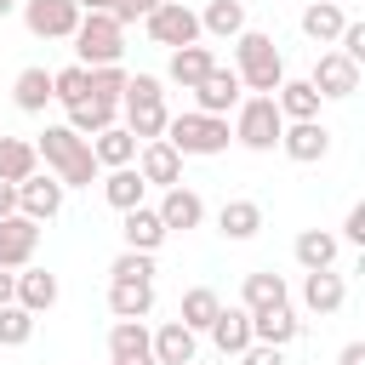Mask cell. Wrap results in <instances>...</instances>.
Returning a JSON list of instances; mask_svg holds the SVG:
<instances>
[{
    "label": "cell",
    "mask_w": 365,
    "mask_h": 365,
    "mask_svg": "<svg viewBox=\"0 0 365 365\" xmlns=\"http://www.w3.org/2000/svg\"><path fill=\"white\" fill-rule=\"evenodd\" d=\"M234 74H240V86H245V91L274 97V91H279V80H285V57H279L274 34H262V29L234 34Z\"/></svg>",
    "instance_id": "obj_1"
},
{
    "label": "cell",
    "mask_w": 365,
    "mask_h": 365,
    "mask_svg": "<svg viewBox=\"0 0 365 365\" xmlns=\"http://www.w3.org/2000/svg\"><path fill=\"white\" fill-rule=\"evenodd\" d=\"M34 154L51 165V177H57L63 188H91V182H97L91 143H86V137H74L68 125H46V131H40V143H34Z\"/></svg>",
    "instance_id": "obj_2"
},
{
    "label": "cell",
    "mask_w": 365,
    "mask_h": 365,
    "mask_svg": "<svg viewBox=\"0 0 365 365\" xmlns=\"http://www.w3.org/2000/svg\"><path fill=\"white\" fill-rule=\"evenodd\" d=\"M120 114H125V131H131L137 143H154V137H165V120H171V108H165V91H160V80H154V74H131V80H125V91H120Z\"/></svg>",
    "instance_id": "obj_3"
},
{
    "label": "cell",
    "mask_w": 365,
    "mask_h": 365,
    "mask_svg": "<svg viewBox=\"0 0 365 365\" xmlns=\"http://www.w3.org/2000/svg\"><path fill=\"white\" fill-rule=\"evenodd\" d=\"M165 143H171L182 160L222 154V148H228V120H217V114H200V108H188V114H171V120H165Z\"/></svg>",
    "instance_id": "obj_4"
},
{
    "label": "cell",
    "mask_w": 365,
    "mask_h": 365,
    "mask_svg": "<svg viewBox=\"0 0 365 365\" xmlns=\"http://www.w3.org/2000/svg\"><path fill=\"white\" fill-rule=\"evenodd\" d=\"M74 57H80V68H108V63H120V57H125V29H120L108 11H80Z\"/></svg>",
    "instance_id": "obj_5"
},
{
    "label": "cell",
    "mask_w": 365,
    "mask_h": 365,
    "mask_svg": "<svg viewBox=\"0 0 365 365\" xmlns=\"http://www.w3.org/2000/svg\"><path fill=\"white\" fill-rule=\"evenodd\" d=\"M279 131H285V120H279V108H274V97H240V108H234V143H245L251 154H268V148H279Z\"/></svg>",
    "instance_id": "obj_6"
},
{
    "label": "cell",
    "mask_w": 365,
    "mask_h": 365,
    "mask_svg": "<svg viewBox=\"0 0 365 365\" xmlns=\"http://www.w3.org/2000/svg\"><path fill=\"white\" fill-rule=\"evenodd\" d=\"M148 40L165 46V51H182V46H200V11L182 6V0H160L148 17H143Z\"/></svg>",
    "instance_id": "obj_7"
},
{
    "label": "cell",
    "mask_w": 365,
    "mask_h": 365,
    "mask_svg": "<svg viewBox=\"0 0 365 365\" xmlns=\"http://www.w3.org/2000/svg\"><path fill=\"white\" fill-rule=\"evenodd\" d=\"M17 11H23L34 40H74V29H80V6L74 0H23Z\"/></svg>",
    "instance_id": "obj_8"
},
{
    "label": "cell",
    "mask_w": 365,
    "mask_h": 365,
    "mask_svg": "<svg viewBox=\"0 0 365 365\" xmlns=\"http://www.w3.org/2000/svg\"><path fill=\"white\" fill-rule=\"evenodd\" d=\"M34 251H40V222H29L23 211H11V217H0V268H29L34 262Z\"/></svg>",
    "instance_id": "obj_9"
},
{
    "label": "cell",
    "mask_w": 365,
    "mask_h": 365,
    "mask_svg": "<svg viewBox=\"0 0 365 365\" xmlns=\"http://www.w3.org/2000/svg\"><path fill=\"white\" fill-rule=\"evenodd\" d=\"M131 165H137V177H143L148 188H177V182H182V154H177V148H171L165 137L143 143Z\"/></svg>",
    "instance_id": "obj_10"
},
{
    "label": "cell",
    "mask_w": 365,
    "mask_h": 365,
    "mask_svg": "<svg viewBox=\"0 0 365 365\" xmlns=\"http://www.w3.org/2000/svg\"><path fill=\"white\" fill-rule=\"evenodd\" d=\"M240 91H245V86H240V74L217 63V68H211V74L194 86V108H200V114H217V120H228V108H240Z\"/></svg>",
    "instance_id": "obj_11"
},
{
    "label": "cell",
    "mask_w": 365,
    "mask_h": 365,
    "mask_svg": "<svg viewBox=\"0 0 365 365\" xmlns=\"http://www.w3.org/2000/svg\"><path fill=\"white\" fill-rule=\"evenodd\" d=\"M63 194H68V188H63L57 177H40V171H34V177L17 182V211H23L29 222H51V217L63 211Z\"/></svg>",
    "instance_id": "obj_12"
},
{
    "label": "cell",
    "mask_w": 365,
    "mask_h": 365,
    "mask_svg": "<svg viewBox=\"0 0 365 365\" xmlns=\"http://www.w3.org/2000/svg\"><path fill=\"white\" fill-rule=\"evenodd\" d=\"M308 86H314L319 97H354V91H359V63H348L342 51H319Z\"/></svg>",
    "instance_id": "obj_13"
},
{
    "label": "cell",
    "mask_w": 365,
    "mask_h": 365,
    "mask_svg": "<svg viewBox=\"0 0 365 365\" xmlns=\"http://www.w3.org/2000/svg\"><path fill=\"white\" fill-rule=\"evenodd\" d=\"M279 148H285V160L314 165V160H325V154H331V131H325L319 120H291V125L279 131Z\"/></svg>",
    "instance_id": "obj_14"
},
{
    "label": "cell",
    "mask_w": 365,
    "mask_h": 365,
    "mask_svg": "<svg viewBox=\"0 0 365 365\" xmlns=\"http://www.w3.org/2000/svg\"><path fill=\"white\" fill-rule=\"evenodd\" d=\"M108 365H154V342L143 319H114L108 331Z\"/></svg>",
    "instance_id": "obj_15"
},
{
    "label": "cell",
    "mask_w": 365,
    "mask_h": 365,
    "mask_svg": "<svg viewBox=\"0 0 365 365\" xmlns=\"http://www.w3.org/2000/svg\"><path fill=\"white\" fill-rule=\"evenodd\" d=\"M154 211H160L165 234H188V228H200V222H205V200H200L194 188H182V182H177V188H165Z\"/></svg>",
    "instance_id": "obj_16"
},
{
    "label": "cell",
    "mask_w": 365,
    "mask_h": 365,
    "mask_svg": "<svg viewBox=\"0 0 365 365\" xmlns=\"http://www.w3.org/2000/svg\"><path fill=\"white\" fill-rule=\"evenodd\" d=\"M125 222H120V240H125V251H160L171 234H165V222H160V211L154 205H137V211H120Z\"/></svg>",
    "instance_id": "obj_17"
},
{
    "label": "cell",
    "mask_w": 365,
    "mask_h": 365,
    "mask_svg": "<svg viewBox=\"0 0 365 365\" xmlns=\"http://www.w3.org/2000/svg\"><path fill=\"white\" fill-rule=\"evenodd\" d=\"M297 336H302V319H297V308H291V302L251 314V342H268V348H291Z\"/></svg>",
    "instance_id": "obj_18"
},
{
    "label": "cell",
    "mask_w": 365,
    "mask_h": 365,
    "mask_svg": "<svg viewBox=\"0 0 365 365\" xmlns=\"http://www.w3.org/2000/svg\"><path fill=\"white\" fill-rule=\"evenodd\" d=\"M148 342H154V365H194L200 354V336L182 319H165L160 331H148Z\"/></svg>",
    "instance_id": "obj_19"
},
{
    "label": "cell",
    "mask_w": 365,
    "mask_h": 365,
    "mask_svg": "<svg viewBox=\"0 0 365 365\" xmlns=\"http://www.w3.org/2000/svg\"><path fill=\"white\" fill-rule=\"evenodd\" d=\"M342 302H348V285H342V274H336V268L302 274V308H308V314H319V319H325V314H336Z\"/></svg>",
    "instance_id": "obj_20"
},
{
    "label": "cell",
    "mask_w": 365,
    "mask_h": 365,
    "mask_svg": "<svg viewBox=\"0 0 365 365\" xmlns=\"http://www.w3.org/2000/svg\"><path fill=\"white\" fill-rule=\"evenodd\" d=\"M279 302H291L285 274H274V268L245 274V285H240V308H245V314H262V308H279Z\"/></svg>",
    "instance_id": "obj_21"
},
{
    "label": "cell",
    "mask_w": 365,
    "mask_h": 365,
    "mask_svg": "<svg viewBox=\"0 0 365 365\" xmlns=\"http://www.w3.org/2000/svg\"><path fill=\"white\" fill-rule=\"evenodd\" d=\"M211 68H217L211 46H182V51H171V63H165V80H171V86H182V91H194V86H200Z\"/></svg>",
    "instance_id": "obj_22"
},
{
    "label": "cell",
    "mask_w": 365,
    "mask_h": 365,
    "mask_svg": "<svg viewBox=\"0 0 365 365\" xmlns=\"http://www.w3.org/2000/svg\"><path fill=\"white\" fill-rule=\"evenodd\" d=\"M319 91L308 86V80H279V91H274V108H279V120L291 125V120H319Z\"/></svg>",
    "instance_id": "obj_23"
},
{
    "label": "cell",
    "mask_w": 365,
    "mask_h": 365,
    "mask_svg": "<svg viewBox=\"0 0 365 365\" xmlns=\"http://www.w3.org/2000/svg\"><path fill=\"white\" fill-rule=\"evenodd\" d=\"M74 137H97V131H108V125H120V103H103V97H86V103H74L68 108V120H63Z\"/></svg>",
    "instance_id": "obj_24"
},
{
    "label": "cell",
    "mask_w": 365,
    "mask_h": 365,
    "mask_svg": "<svg viewBox=\"0 0 365 365\" xmlns=\"http://www.w3.org/2000/svg\"><path fill=\"white\" fill-rule=\"evenodd\" d=\"M137 137L125 131V125H108V131H97L91 137V160H97V171H114V165H131L137 160Z\"/></svg>",
    "instance_id": "obj_25"
},
{
    "label": "cell",
    "mask_w": 365,
    "mask_h": 365,
    "mask_svg": "<svg viewBox=\"0 0 365 365\" xmlns=\"http://www.w3.org/2000/svg\"><path fill=\"white\" fill-rule=\"evenodd\" d=\"M291 251H297V262H302V274H319V268H331V262H336V251H342V240H336L331 228H302Z\"/></svg>",
    "instance_id": "obj_26"
},
{
    "label": "cell",
    "mask_w": 365,
    "mask_h": 365,
    "mask_svg": "<svg viewBox=\"0 0 365 365\" xmlns=\"http://www.w3.org/2000/svg\"><path fill=\"white\" fill-rule=\"evenodd\" d=\"M11 302L29 308V314L57 308V274H46V268H17V297H11Z\"/></svg>",
    "instance_id": "obj_27"
},
{
    "label": "cell",
    "mask_w": 365,
    "mask_h": 365,
    "mask_svg": "<svg viewBox=\"0 0 365 365\" xmlns=\"http://www.w3.org/2000/svg\"><path fill=\"white\" fill-rule=\"evenodd\" d=\"M154 308V285L143 279H108V314L114 319H148Z\"/></svg>",
    "instance_id": "obj_28"
},
{
    "label": "cell",
    "mask_w": 365,
    "mask_h": 365,
    "mask_svg": "<svg viewBox=\"0 0 365 365\" xmlns=\"http://www.w3.org/2000/svg\"><path fill=\"white\" fill-rule=\"evenodd\" d=\"M217 228H222V240H257L262 234V205L257 200H222Z\"/></svg>",
    "instance_id": "obj_29"
},
{
    "label": "cell",
    "mask_w": 365,
    "mask_h": 365,
    "mask_svg": "<svg viewBox=\"0 0 365 365\" xmlns=\"http://www.w3.org/2000/svg\"><path fill=\"white\" fill-rule=\"evenodd\" d=\"M143 194H148V182L137 177V165H114V171L103 177V200H108L114 211H137Z\"/></svg>",
    "instance_id": "obj_30"
},
{
    "label": "cell",
    "mask_w": 365,
    "mask_h": 365,
    "mask_svg": "<svg viewBox=\"0 0 365 365\" xmlns=\"http://www.w3.org/2000/svg\"><path fill=\"white\" fill-rule=\"evenodd\" d=\"M217 314H222V297H217L211 285H188V291H182V308H177V319H182L194 336H200V331H211V319H217Z\"/></svg>",
    "instance_id": "obj_31"
},
{
    "label": "cell",
    "mask_w": 365,
    "mask_h": 365,
    "mask_svg": "<svg viewBox=\"0 0 365 365\" xmlns=\"http://www.w3.org/2000/svg\"><path fill=\"white\" fill-rule=\"evenodd\" d=\"M211 342L240 359V354L251 348V314H245V308H222V314L211 319Z\"/></svg>",
    "instance_id": "obj_32"
},
{
    "label": "cell",
    "mask_w": 365,
    "mask_h": 365,
    "mask_svg": "<svg viewBox=\"0 0 365 365\" xmlns=\"http://www.w3.org/2000/svg\"><path fill=\"white\" fill-rule=\"evenodd\" d=\"M34 171H40L34 143H29V137H6V131H0V182H23V177H34Z\"/></svg>",
    "instance_id": "obj_33"
},
{
    "label": "cell",
    "mask_w": 365,
    "mask_h": 365,
    "mask_svg": "<svg viewBox=\"0 0 365 365\" xmlns=\"http://www.w3.org/2000/svg\"><path fill=\"white\" fill-rule=\"evenodd\" d=\"M200 34H217V40L245 34V0H211L200 11Z\"/></svg>",
    "instance_id": "obj_34"
},
{
    "label": "cell",
    "mask_w": 365,
    "mask_h": 365,
    "mask_svg": "<svg viewBox=\"0 0 365 365\" xmlns=\"http://www.w3.org/2000/svg\"><path fill=\"white\" fill-rule=\"evenodd\" d=\"M11 103H17L23 114H46V103H51V74H46V68H23V74L11 80Z\"/></svg>",
    "instance_id": "obj_35"
},
{
    "label": "cell",
    "mask_w": 365,
    "mask_h": 365,
    "mask_svg": "<svg viewBox=\"0 0 365 365\" xmlns=\"http://www.w3.org/2000/svg\"><path fill=\"white\" fill-rule=\"evenodd\" d=\"M342 23H348V17H342V6H336V0H314V6L302 11V34H308V40H319V46H331V40L342 34Z\"/></svg>",
    "instance_id": "obj_36"
},
{
    "label": "cell",
    "mask_w": 365,
    "mask_h": 365,
    "mask_svg": "<svg viewBox=\"0 0 365 365\" xmlns=\"http://www.w3.org/2000/svg\"><path fill=\"white\" fill-rule=\"evenodd\" d=\"M86 97H91V68L68 63V68H57V74H51V103L74 108V103H86Z\"/></svg>",
    "instance_id": "obj_37"
},
{
    "label": "cell",
    "mask_w": 365,
    "mask_h": 365,
    "mask_svg": "<svg viewBox=\"0 0 365 365\" xmlns=\"http://www.w3.org/2000/svg\"><path fill=\"white\" fill-rule=\"evenodd\" d=\"M34 336V314L17 302H0V348H23Z\"/></svg>",
    "instance_id": "obj_38"
},
{
    "label": "cell",
    "mask_w": 365,
    "mask_h": 365,
    "mask_svg": "<svg viewBox=\"0 0 365 365\" xmlns=\"http://www.w3.org/2000/svg\"><path fill=\"white\" fill-rule=\"evenodd\" d=\"M108 279H143V285H154V257L148 251H120L108 262Z\"/></svg>",
    "instance_id": "obj_39"
},
{
    "label": "cell",
    "mask_w": 365,
    "mask_h": 365,
    "mask_svg": "<svg viewBox=\"0 0 365 365\" xmlns=\"http://www.w3.org/2000/svg\"><path fill=\"white\" fill-rule=\"evenodd\" d=\"M125 68L120 63H108V68H91V97H103V103H120V91H125Z\"/></svg>",
    "instance_id": "obj_40"
},
{
    "label": "cell",
    "mask_w": 365,
    "mask_h": 365,
    "mask_svg": "<svg viewBox=\"0 0 365 365\" xmlns=\"http://www.w3.org/2000/svg\"><path fill=\"white\" fill-rule=\"evenodd\" d=\"M154 6H160V0H108V17H114V23L125 29V23H137V17H148Z\"/></svg>",
    "instance_id": "obj_41"
},
{
    "label": "cell",
    "mask_w": 365,
    "mask_h": 365,
    "mask_svg": "<svg viewBox=\"0 0 365 365\" xmlns=\"http://www.w3.org/2000/svg\"><path fill=\"white\" fill-rule=\"evenodd\" d=\"M336 240L365 245V200H359V205H348V217H342V234H336Z\"/></svg>",
    "instance_id": "obj_42"
},
{
    "label": "cell",
    "mask_w": 365,
    "mask_h": 365,
    "mask_svg": "<svg viewBox=\"0 0 365 365\" xmlns=\"http://www.w3.org/2000/svg\"><path fill=\"white\" fill-rule=\"evenodd\" d=\"M240 365H285V348H268V342H251L240 354Z\"/></svg>",
    "instance_id": "obj_43"
},
{
    "label": "cell",
    "mask_w": 365,
    "mask_h": 365,
    "mask_svg": "<svg viewBox=\"0 0 365 365\" xmlns=\"http://www.w3.org/2000/svg\"><path fill=\"white\" fill-rule=\"evenodd\" d=\"M336 365H365V342H348V348L336 354Z\"/></svg>",
    "instance_id": "obj_44"
},
{
    "label": "cell",
    "mask_w": 365,
    "mask_h": 365,
    "mask_svg": "<svg viewBox=\"0 0 365 365\" xmlns=\"http://www.w3.org/2000/svg\"><path fill=\"white\" fill-rule=\"evenodd\" d=\"M17 211V182H0V217Z\"/></svg>",
    "instance_id": "obj_45"
},
{
    "label": "cell",
    "mask_w": 365,
    "mask_h": 365,
    "mask_svg": "<svg viewBox=\"0 0 365 365\" xmlns=\"http://www.w3.org/2000/svg\"><path fill=\"white\" fill-rule=\"evenodd\" d=\"M11 297H17V274H11V268H0V302H11Z\"/></svg>",
    "instance_id": "obj_46"
},
{
    "label": "cell",
    "mask_w": 365,
    "mask_h": 365,
    "mask_svg": "<svg viewBox=\"0 0 365 365\" xmlns=\"http://www.w3.org/2000/svg\"><path fill=\"white\" fill-rule=\"evenodd\" d=\"M80 11H108V0H74Z\"/></svg>",
    "instance_id": "obj_47"
},
{
    "label": "cell",
    "mask_w": 365,
    "mask_h": 365,
    "mask_svg": "<svg viewBox=\"0 0 365 365\" xmlns=\"http://www.w3.org/2000/svg\"><path fill=\"white\" fill-rule=\"evenodd\" d=\"M17 6H23V0H0V17H11V11H17Z\"/></svg>",
    "instance_id": "obj_48"
}]
</instances>
